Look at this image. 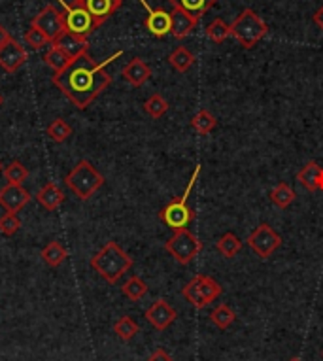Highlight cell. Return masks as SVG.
I'll use <instances>...</instances> for the list:
<instances>
[{
	"mask_svg": "<svg viewBox=\"0 0 323 361\" xmlns=\"http://www.w3.org/2000/svg\"><path fill=\"white\" fill-rule=\"evenodd\" d=\"M8 40H12V36H10V32L6 31V27L0 25V46H4Z\"/></svg>",
	"mask_w": 323,
	"mask_h": 361,
	"instance_id": "cell-38",
	"label": "cell"
},
{
	"mask_svg": "<svg viewBox=\"0 0 323 361\" xmlns=\"http://www.w3.org/2000/svg\"><path fill=\"white\" fill-rule=\"evenodd\" d=\"M27 176H29V170H27V167L19 161H12L6 169H4V178L8 180V184L21 185L23 182L27 180Z\"/></svg>",
	"mask_w": 323,
	"mask_h": 361,
	"instance_id": "cell-34",
	"label": "cell"
},
{
	"mask_svg": "<svg viewBox=\"0 0 323 361\" xmlns=\"http://www.w3.org/2000/svg\"><path fill=\"white\" fill-rule=\"evenodd\" d=\"M29 191L19 184H8L0 189V207L6 208V212L17 214L21 208H25L29 205Z\"/></svg>",
	"mask_w": 323,
	"mask_h": 361,
	"instance_id": "cell-14",
	"label": "cell"
},
{
	"mask_svg": "<svg viewBox=\"0 0 323 361\" xmlns=\"http://www.w3.org/2000/svg\"><path fill=\"white\" fill-rule=\"evenodd\" d=\"M148 361H174V360H172V356L166 352L165 348H157V350L151 353L150 358H148Z\"/></svg>",
	"mask_w": 323,
	"mask_h": 361,
	"instance_id": "cell-37",
	"label": "cell"
},
{
	"mask_svg": "<svg viewBox=\"0 0 323 361\" xmlns=\"http://www.w3.org/2000/svg\"><path fill=\"white\" fill-rule=\"evenodd\" d=\"M67 250H65V246L63 244H59V242H55V240H52L47 246L42 250V259H44L49 267H59L60 263L67 259Z\"/></svg>",
	"mask_w": 323,
	"mask_h": 361,
	"instance_id": "cell-29",
	"label": "cell"
},
{
	"mask_svg": "<svg viewBox=\"0 0 323 361\" xmlns=\"http://www.w3.org/2000/svg\"><path fill=\"white\" fill-rule=\"evenodd\" d=\"M2 104H4V97L0 95V106H2Z\"/></svg>",
	"mask_w": 323,
	"mask_h": 361,
	"instance_id": "cell-40",
	"label": "cell"
},
{
	"mask_svg": "<svg viewBox=\"0 0 323 361\" xmlns=\"http://www.w3.org/2000/svg\"><path fill=\"white\" fill-rule=\"evenodd\" d=\"M65 184L68 185V189L74 193L78 199L87 200L104 185V176L89 161L82 159L74 169L68 172L67 178H65Z\"/></svg>",
	"mask_w": 323,
	"mask_h": 361,
	"instance_id": "cell-3",
	"label": "cell"
},
{
	"mask_svg": "<svg viewBox=\"0 0 323 361\" xmlns=\"http://www.w3.org/2000/svg\"><path fill=\"white\" fill-rule=\"evenodd\" d=\"M121 74L133 87H142L151 78V69L140 57H135L133 61H129L125 65V69L121 70Z\"/></svg>",
	"mask_w": 323,
	"mask_h": 361,
	"instance_id": "cell-16",
	"label": "cell"
},
{
	"mask_svg": "<svg viewBox=\"0 0 323 361\" xmlns=\"http://www.w3.org/2000/svg\"><path fill=\"white\" fill-rule=\"evenodd\" d=\"M201 165H197L195 172H193V176L189 180L188 189L183 191L181 197L178 199L170 200L168 205H166L161 212H159V218H161V222L165 223L166 227H170L172 231H181V229H188V225L193 220H195V212L188 207V197L191 189L195 187V182L199 180V174H201Z\"/></svg>",
	"mask_w": 323,
	"mask_h": 361,
	"instance_id": "cell-5",
	"label": "cell"
},
{
	"mask_svg": "<svg viewBox=\"0 0 323 361\" xmlns=\"http://www.w3.org/2000/svg\"><path fill=\"white\" fill-rule=\"evenodd\" d=\"M63 21H65V31L85 40L89 38L91 32L98 27L95 17L91 16L78 0H74L72 4L63 2Z\"/></svg>",
	"mask_w": 323,
	"mask_h": 361,
	"instance_id": "cell-7",
	"label": "cell"
},
{
	"mask_svg": "<svg viewBox=\"0 0 323 361\" xmlns=\"http://www.w3.org/2000/svg\"><path fill=\"white\" fill-rule=\"evenodd\" d=\"M0 172H2V163H0Z\"/></svg>",
	"mask_w": 323,
	"mask_h": 361,
	"instance_id": "cell-42",
	"label": "cell"
},
{
	"mask_svg": "<svg viewBox=\"0 0 323 361\" xmlns=\"http://www.w3.org/2000/svg\"><path fill=\"white\" fill-rule=\"evenodd\" d=\"M21 227V220L17 218V214L14 212H6V214L0 218V233L6 235V237H12Z\"/></svg>",
	"mask_w": 323,
	"mask_h": 361,
	"instance_id": "cell-35",
	"label": "cell"
},
{
	"mask_svg": "<svg viewBox=\"0 0 323 361\" xmlns=\"http://www.w3.org/2000/svg\"><path fill=\"white\" fill-rule=\"evenodd\" d=\"M206 36L214 44H223L231 36V25H227L221 17H216L208 27H206Z\"/></svg>",
	"mask_w": 323,
	"mask_h": 361,
	"instance_id": "cell-27",
	"label": "cell"
},
{
	"mask_svg": "<svg viewBox=\"0 0 323 361\" xmlns=\"http://www.w3.org/2000/svg\"><path fill=\"white\" fill-rule=\"evenodd\" d=\"M144 110H146V114L153 117V119H159V117H163V115L168 112V102L163 95H151L150 99L144 102Z\"/></svg>",
	"mask_w": 323,
	"mask_h": 361,
	"instance_id": "cell-32",
	"label": "cell"
},
{
	"mask_svg": "<svg viewBox=\"0 0 323 361\" xmlns=\"http://www.w3.org/2000/svg\"><path fill=\"white\" fill-rule=\"evenodd\" d=\"M295 197H297V195H295V191L291 189V185L286 184V182H280L271 191L272 205L278 208H287L293 202Z\"/></svg>",
	"mask_w": 323,
	"mask_h": 361,
	"instance_id": "cell-28",
	"label": "cell"
},
{
	"mask_svg": "<svg viewBox=\"0 0 323 361\" xmlns=\"http://www.w3.org/2000/svg\"><path fill=\"white\" fill-rule=\"evenodd\" d=\"M170 16H172V32H170V34H172L176 40L189 36L191 32L195 31L197 23H199V19L189 16L188 12H183V10L180 8H172Z\"/></svg>",
	"mask_w": 323,
	"mask_h": 361,
	"instance_id": "cell-17",
	"label": "cell"
},
{
	"mask_svg": "<svg viewBox=\"0 0 323 361\" xmlns=\"http://www.w3.org/2000/svg\"><path fill=\"white\" fill-rule=\"evenodd\" d=\"M138 331H140V327H138V323H136L131 316H123V318H120L118 322L113 323V333H115L121 340H125V342L131 340V338H135Z\"/></svg>",
	"mask_w": 323,
	"mask_h": 361,
	"instance_id": "cell-31",
	"label": "cell"
},
{
	"mask_svg": "<svg viewBox=\"0 0 323 361\" xmlns=\"http://www.w3.org/2000/svg\"><path fill=\"white\" fill-rule=\"evenodd\" d=\"M25 42H27V46L32 47V49H42V47L49 44V40L45 38L44 32L38 31L36 27H32V25L29 27V31L25 32Z\"/></svg>",
	"mask_w": 323,
	"mask_h": 361,
	"instance_id": "cell-36",
	"label": "cell"
},
{
	"mask_svg": "<svg viewBox=\"0 0 323 361\" xmlns=\"http://www.w3.org/2000/svg\"><path fill=\"white\" fill-rule=\"evenodd\" d=\"M236 320V314L229 305H218L210 312V322L218 327V329H229Z\"/></svg>",
	"mask_w": 323,
	"mask_h": 361,
	"instance_id": "cell-26",
	"label": "cell"
},
{
	"mask_svg": "<svg viewBox=\"0 0 323 361\" xmlns=\"http://www.w3.org/2000/svg\"><path fill=\"white\" fill-rule=\"evenodd\" d=\"M289 361H302V360H299V358H291V360Z\"/></svg>",
	"mask_w": 323,
	"mask_h": 361,
	"instance_id": "cell-41",
	"label": "cell"
},
{
	"mask_svg": "<svg viewBox=\"0 0 323 361\" xmlns=\"http://www.w3.org/2000/svg\"><path fill=\"white\" fill-rule=\"evenodd\" d=\"M216 250H218L219 254L227 257V259H231L234 255L241 254L242 250V240L234 233H225L223 237L219 238L218 242H216Z\"/></svg>",
	"mask_w": 323,
	"mask_h": 361,
	"instance_id": "cell-24",
	"label": "cell"
},
{
	"mask_svg": "<svg viewBox=\"0 0 323 361\" xmlns=\"http://www.w3.org/2000/svg\"><path fill=\"white\" fill-rule=\"evenodd\" d=\"M269 34V25L257 16L252 8L242 10L241 16L236 17L231 25V36H233L244 49L259 44Z\"/></svg>",
	"mask_w": 323,
	"mask_h": 361,
	"instance_id": "cell-4",
	"label": "cell"
},
{
	"mask_svg": "<svg viewBox=\"0 0 323 361\" xmlns=\"http://www.w3.org/2000/svg\"><path fill=\"white\" fill-rule=\"evenodd\" d=\"M36 200L45 210H57V208L65 202V193L60 191L59 185L45 184L44 187L36 193Z\"/></svg>",
	"mask_w": 323,
	"mask_h": 361,
	"instance_id": "cell-20",
	"label": "cell"
},
{
	"mask_svg": "<svg viewBox=\"0 0 323 361\" xmlns=\"http://www.w3.org/2000/svg\"><path fill=\"white\" fill-rule=\"evenodd\" d=\"M165 250L180 265H188L203 250V242L188 229L174 231V235L165 242Z\"/></svg>",
	"mask_w": 323,
	"mask_h": 361,
	"instance_id": "cell-8",
	"label": "cell"
},
{
	"mask_svg": "<svg viewBox=\"0 0 323 361\" xmlns=\"http://www.w3.org/2000/svg\"><path fill=\"white\" fill-rule=\"evenodd\" d=\"M121 55L123 51H118L112 57H108L104 62L91 59L89 54L80 55L63 72L53 76V85H57L59 91L65 93V97L76 108L85 110L100 93L108 89V85L112 84V76L106 72V65Z\"/></svg>",
	"mask_w": 323,
	"mask_h": 361,
	"instance_id": "cell-1",
	"label": "cell"
},
{
	"mask_svg": "<svg viewBox=\"0 0 323 361\" xmlns=\"http://www.w3.org/2000/svg\"><path fill=\"white\" fill-rule=\"evenodd\" d=\"M297 182L310 193L323 191V167L316 161H309L297 172Z\"/></svg>",
	"mask_w": 323,
	"mask_h": 361,
	"instance_id": "cell-15",
	"label": "cell"
},
{
	"mask_svg": "<svg viewBox=\"0 0 323 361\" xmlns=\"http://www.w3.org/2000/svg\"><path fill=\"white\" fill-rule=\"evenodd\" d=\"M44 61L49 69L55 70V74H59V72H63V70L67 69L68 65L72 62V59H70V57H68V55L65 54L59 46H55V44H53V46L47 49Z\"/></svg>",
	"mask_w": 323,
	"mask_h": 361,
	"instance_id": "cell-25",
	"label": "cell"
},
{
	"mask_svg": "<svg viewBox=\"0 0 323 361\" xmlns=\"http://www.w3.org/2000/svg\"><path fill=\"white\" fill-rule=\"evenodd\" d=\"M312 19H314V23H316L318 27H320V29H322V31H323V6L320 10H318Z\"/></svg>",
	"mask_w": 323,
	"mask_h": 361,
	"instance_id": "cell-39",
	"label": "cell"
},
{
	"mask_svg": "<svg viewBox=\"0 0 323 361\" xmlns=\"http://www.w3.org/2000/svg\"><path fill=\"white\" fill-rule=\"evenodd\" d=\"M121 292H123V295L127 297V299L131 301H140L148 293V284L144 282L142 278L140 277H131L123 284V288H121Z\"/></svg>",
	"mask_w": 323,
	"mask_h": 361,
	"instance_id": "cell-30",
	"label": "cell"
},
{
	"mask_svg": "<svg viewBox=\"0 0 323 361\" xmlns=\"http://www.w3.org/2000/svg\"><path fill=\"white\" fill-rule=\"evenodd\" d=\"M32 27H36L38 31L45 34V38L49 42H55L60 34L65 32V21H63V12L55 8V6H45L34 19H32Z\"/></svg>",
	"mask_w": 323,
	"mask_h": 361,
	"instance_id": "cell-10",
	"label": "cell"
},
{
	"mask_svg": "<svg viewBox=\"0 0 323 361\" xmlns=\"http://www.w3.org/2000/svg\"><path fill=\"white\" fill-rule=\"evenodd\" d=\"M176 318H178L176 308L170 307L165 299H157L146 310V320L157 331H165L166 327H170Z\"/></svg>",
	"mask_w": 323,
	"mask_h": 361,
	"instance_id": "cell-13",
	"label": "cell"
},
{
	"mask_svg": "<svg viewBox=\"0 0 323 361\" xmlns=\"http://www.w3.org/2000/svg\"><path fill=\"white\" fill-rule=\"evenodd\" d=\"M55 46H59L65 54L74 61V59H78L80 55L87 54V47H89V44H87V40L85 38H80V36H74V34H70V32H63L59 38L53 42Z\"/></svg>",
	"mask_w": 323,
	"mask_h": 361,
	"instance_id": "cell-18",
	"label": "cell"
},
{
	"mask_svg": "<svg viewBox=\"0 0 323 361\" xmlns=\"http://www.w3.org/2000/svg\"><path fill=\"white\" fill-rule=\"evenodd\" d=\"M216 125H218V119L214 117V114H212L210 110H206V108H203V110H199L195 115H193V119H191V127L195 129L199 135H210L214 129H216Z\"/></svg>",
	"mask_w": 323,
	"mask_h": 361,
	"instance_id": "cell-23",
	"label": "cell"
},
{
	"mask_svg": "<svg viewBox=\"0 0 323 361\" xmlns=\"http://www.w3.org/2000/svg\"><path fill=\"white\" fill-rule=\"evenodd\" d=\"M195 55L191 54L188 47L183 46L176 47L172 54L168 55V65H170L176 72H181V74L188 72V70L195 65Z\"/></svg>",
	"mask_w": 323,
	"mask_h": 361,
	"instance_id": "cell-22",
	"label": "cell"
},
{
	"mask_svg": "<svg viewBox=\"0 0 323 361\" xmlns=\"http://www.w3.org/2000/svg\"><path fill=\"white\" fill-rule=\"evenodd\" d=\"M221 293H223L221 284L208 275H197L181 288L183 299L191 303L195 308L208 307L210 303L218 299Z\"/></svg>",
	"mask_w": 323,
	"mask_h": 361,
	"instance_id": "cell-6",
	"label": "cell"
},
{
	"mask_svg": "<svg viewBox=\"0 0 323 361\" xmlns=\"http://www.w3.org/2000/svg\"><path fill=\"white\" fill-rule=\"evenodd\" d=\"M91 267L97 270L108 284H115L133 267V257L118 242H106L104 246L93 255Z\"/></svg>",
	"mask_w": 323,
	"mask_h": 361,
	"instance_id": "cell-2",
	"label": "cell"
},
{
	"mask_svg": "<svg viewBox=\"0 0 323 361\" xmlns=\"http://www.w3.org/2000/svg\"><path fill=\"white\" fill-rule=\"evenodd\" d=\"M70 135H72V127L63 117H57L47 125V137H52V140H55V142H65Z\"/></svg>",
	"mask_w": 323,
	"mask_h": 361,
	"instance_id": "cell-33",
	"label": "cell"
},
{
	"mask_svg": "<svg viewBox=\"0 0 323 361\" xmlns=\"http://www.w3.org/2000/svg\"><path fill=\"white\" fill-rule=\"evenodd\" d=\"M140 2H142V6H146V10H148V17H146V21H144L146 29H148L153 36H157V38H163L166 34H170V32H172V16L163 8H150L146 0H140Z\"/></svg>",
	"mask_w": 323,
	"mask_h": 361,
	"instance_id": "cell-11",
	"label": "cell"
},
{
	"mask_svg": "<svg viewBox=\"0 0 323 361\" xmlns=\"http://www.w3.org/2000/svg\"><path fill=\"white\" fill-rule=\"evenodd\" d=\"M322 356H323V350H322Z\"/></svg>",
	"mask_w": 323,
	"mask_h": 361,
	"instance_id": "cell-43",
	"label": "cell"
},
{
	"mask_svg": "<svg viewBox=\"0 0 323 361\" xmlns=\"http://www.w3.org/2000/svg\"><path fill=\"white\" fill-rule=\"evenodd\" d=\"M78 2L89 12L91 16L95 17L98 27L104 23L106 19L112 16V14H115V12L120 10L115 6L113 0H78Z\"/></svg>",
	"mask_w": 323,
	"mask_h": 361,
	"instance_id": "cell-19",
	"label": "cell"
},
{
	"mask_svg": "<svg viewBox=\"0 0 323 361\" xmlns=\"http://www.w3.org/2000/svg\"><path fill=\"white\" fill-rule=\"evenodd\" d=\"M168 2L172 4V8H180L195 19H201L218 0H168Z\"/></svg>",
	"mask_w": 323,
	"mask_h": 361,
	"instance_id": "cell-21",
	"label": "cell"
},
{
	"mask_svg": "<svg viewBox=\"0 0 323 361\" xmlns=\"http://www.w3.org/2000/svg\"><path fill=\"white\" fill-rule=\"evenodd\" d=\"M25 62H27V51L19 42H15L12 38L8 40L4 46H0V67L6 72L14 74L21 69Z\"/></svg>",
	"mask_w": 323,
	"mask_h": 361,
	"instance_id": "cell-12",
	"label": "cell"
},
{
	"mask_svg": "<svg viewBox=\"0 0 323 361\" xmlns=\"http://www.w3.org/2000/svg\"><path fill=\"white\" fill-rule=\"evenodd\" d=\"M248 246L256 252L257 257L269 259L282 246V237L269 223H261L252 231V235L248 237Z\"/></svg>",
	"mask_w": 323,
	"mask_h": 361,
	"instance_id": "cell-9",
	"label": "cell"
}]
</instances>
